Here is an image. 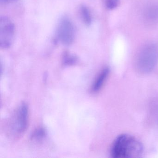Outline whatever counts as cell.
<instances>
[{"label":"cell","instance_id":"1","mask_svg":"<svg viewBox=\"0 0 158 158\" xmlns=\"http://www.w3.org/2000/svg\"><path fill=\"white\" fill-rule=\"evenodd\" d=\"M143 152L142 143L131 135H120L114 139L110 148L114 158H130L140 157Z\"/></svg>","mask_w":158,"mask_h":158},{"label":"cell","instance_id":"2","mask_svg":"<svg viewBox=\"0 0 158 158\" xmlns=\"http://www.w3.org/2000/svg\"><path fill=\"white\" fill-rule=\"evenodd\" d=\"M158 61V48L154 44H149L139 52L136 60V69L140 73H148L155 68Z\"/></svg>","mask_w":158,"mask_h":158},{"label":"cell","instance_id":"3","mask_svg":"<svg viewBox=\"0 0 158 158\" xmlns=\"http://www.w3.org/2000/svg\"><path fill=\"white\" fill-rule=\"evenodd\" d=\"M10 123V129L15 136H20L24 133L28 123V108L23 102L15 110Z\"/></svg>","mask_w":158,"mask_h":158},{"label":"cell","instance_id":"4","mask_svg":"<svg viewBox=\"0 0 158 158\" xmlns=\"http://www.w3.org/2000/svg\"><path fill=\"white\" fill-rule=\"evenodd\" d=\"M76 31L73 23L66 16L61 18L56 31V39L64 46L72 45L74 41Z\"/></svg>","mask_w":158,"mask_h":158},{"label":"cell","instance_id":"5","mask_svg":"<svg viewBox=\"0 0 158 158\" xmlns=\"http://www.w3.org/2000/svg\"><path fill=\"white\" fill-rule=\"evenodd\" d=\"M15 27L12 21L6 16L0 18V46L2 49L9 48L12 45Z\"/></svg>","mask_w":158,"mask_h":158},{"label":"cell","instance_id":"6","mask_svg":"<svg viewBox=\"0 0 158 158\" xmlns=\"http://www.w3.org/2000/svg\"><path fill=\"white\" fill-rule=\"evenodd\" d=\"M109 73L110 70L107 67L104 68L101 71L92 84L91 88V90L92 92L96 93L101 89L108 78Z\"/></svg>","mask_w":158,"mask_h":158},{"label":"cell","instance_id":"7","mask_svg":"<svg viewBox=\"0 0 158 158\" xmlns=\"http://www.w3.org/2000/svg\"><path fill=\"white\" fill-rule=\"evenodd\" d=\"M144 16L148 22L155 23L158 21V4H152L147 7L144 11Z\"/></svg>","mask_w":158,"mask_h":158},{"label":"cell","instance_id":"8","mask_svg":"<svg viewBox=\"0 0 158 158\" xmlns=\"http://www.w3.org/2000/svg\"><path fill=\"white\" fill-rule=\"evenodd\" d=\"M79 12L84 23L87 26H89L92 23V16L89 9L85 5H81L79 9Z\"/></svg>","mask_w":158,"mask_h":158},{"label":"cell","instance_id":"9","mask_svg":"<svg viewBox=\"0 0 158 158\" xmlns=\"http://www.w3.org/2000/svg\"><path fill=\"white\" fill-rule=\"evenodd\" d=\"M148 118L150 122L158 124V100L155 101L151 105Z\"/></svg>","mask_w":158,"mask_h":158},{"label":"cell","instance_id":"10","mask_svg":"<svg viewBox=\"0 0 158 158\" xmlns=\"http://www.w3.org/2000/svg\"><path fill=\"white\" fill-rule=\"evenodd\" d=\"M77 61L76 56L71 54L68 52H65L63 53L62 57V62L64 64L70 65L74 64Z\"/></svg>","mask_w":158,"mask_h":158},{"label":"cell","instance_id":"11","mask_svg":"<svg viewBox=\"0 0 158 158\" xmlns=\"http://www.w3.org/2000/svg\"><path fill=\"white\" fill-rule=\"evenodd\" d=\"M119 0H104L105 7L109 10H113L117 7Z\"/></svg>","mask_w":158,"mask_h":158},{"label":"cell","instance_id":"12","mask_svg":"<svg viewBox=\"0 0 158 158\" xmlns=\"http://www.w3.org/2000/svg\"><path fill=\"white\" fill-rule=\"evenodd\" d=\"M15 0H0V1L1 3H10V2H12L14 1Z\"/></svg>","mask_w":158,"mask_h":158}]
</instances>
